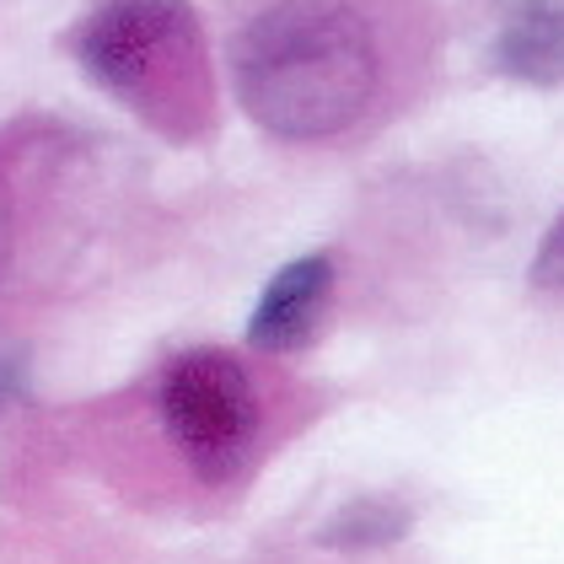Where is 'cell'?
Segmentation results:
<instances>
[{
	"instance_id": "1",
	"label": "cell",
	"mask_w": 564,
	"mask_h": 564,
	"mask_svg": "<svg viewBox=\"0 0 564 564\" xmlns=\"http://www.w3.org/2000/svg\"><path fill=\"white\" fill-rule=\"evenodd\" d=\"M231 87L259 130L280 140H328L371 102V28L339 0H274L231 48Z\"/></svg>"
},
{
	"instance_id": "2",
	"label": "cell",
	"mask_w": 564,
	"mask_h": 564,
	"mask_svg": "<svg viewBox=\"0 0 564 564\" xmlns=\"http://www.w3.org/2000/svg\"><path fill=\"white\" fill-rule=\"evenodd\" d=\"M70 48L91 87L151 130L188 140L210 124V54L188 0H97Z\"/></svg>"
},
{
	"instance_id": "3",
	"label": "cell",
	"mask_w": 564,
	"mask_h": 564,
	"mask_svg": "<svg viewBox=\"0 0 564 564\" xmlns=\"http://www.w3.org/2000/svg\"><path fill=\"white\" fill-rule=\"evenodd\" d=\"M162 425L205 484H226L259 441V392L226 349H183L162 371Z\"/></svg>"
},
{
	"instance_id": "4",
	"label": "cell",
	"mask_w": 564,
	"mask_h": 564,
	"mask_svg": "<svg viewBox=\"0 0 564 564\" xmlns=\"http://www.w3.org/2000/svg\"><path fill=\"white\" fill-rule=\"evenodd\" d=\"M334 291V259L328 253H302L291 259L269 285H263L259 306L248 317V345L263 355H291L312 339L323 306Z\"/></svg>"
},
{
	"instance_id": "5",
	"label": "cell",
	"mask_w": 564,
	"mask_h": 564,
	"mask_svg": "<svg viewBox=\"0 0 564 564\" xmlns=\"http://www.w3.org/2000/svg\"><path fill=\"white\" fill-rule=\"evenodd\" d=\"M489 59L500 76L527 87H560L564 82V0H511Z\"/></svg>"
},
{
	"instance_id": "6",
	"label": "cell",
	"mask_w": 564,
	"mask_h": 564,
	"mask_svg": "<svg viewBox=\"0 0 564 564\" xmlns=\"http://www.w3.org/2000/svg\"><path fill=\"white\" fill-rule=\"evenodd\" d=\"M409 506H398V500H382V495H366V500H349L339 517L328 521L317 538L328 543V549H388L398 538H409Z\"/></svg>"
},
{
	"instance_id": "7",
	"label": "cell",
	"mask_w": 564,
	"mask_h": 564,
	"mask_svg": "<svg viewBox=\"0 0 564 564\" xmlns=\"http://www.w3.org/2000/svg\"><path fill=\"white\" fill-rule=\"evenodd\" d=\"M532 285L538 291H549V296H564V216H560V226L543 237V248L532 253Z\"/></svg>"
},
{
	"instance_id": "8",
	"label": "cell",
	"mask_w": 564,
	"mask_h": 564,
	"mask_svg": "<svg viewBox=\"0 0 564 564\" xmlns=\"http://www.w3.org/2000/svg\"><path fill=\"white\" fill-rule=\"evenodd\" d=\"M11 259V173L0 167V269Z\"/></svg>"
},
{
	"instance_id": "9",
	"label": "cell",
	"mask_w": 564,
	"mask_h": 564,
	"mask_svg": "<svg viewBox=\"0 0 564 564\" xmlns=\"http://www.w3.org/2000/svg\"><path fill=\"white\" fill-rule=\"evenodd\" d=\"M17 392H22V371H17V366L0 355V414H6V403H11Z\"/></svg>"
}]
</instances>
